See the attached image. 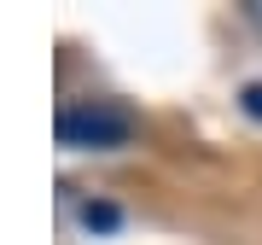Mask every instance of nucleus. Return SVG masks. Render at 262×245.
Listing matches in <instances>:
<instances>
[{"instance_id":"1","label":"nucleus","mask_w":262,"mask_h":245,"mask_svg":"<svg viewBox=\"0 0 262 245\" xmlns=\"http://www.w3.org/2000/svg\"><path fill=\"white\" fill-rule=\"evenodd\" d=\"M134 134V117L111 99H82V105H64L58 111V140L64 146H82V152H105V146H122Z\"/></svg>"},{"instance_id":"2","label":"nucleus","mask_w":262,"mask_h":245,"mask_svg":"<svg viewBox=\"0 0 262 245\" xmlns=\"http://www.w3.org/2000/svg\"><path fill=\"white\" fill-rule=\"evenodd\" d=\"M82 222L88 228H117V205H94V198H88V205H82Z\"/></svg>"},{"instance_id":"3","label":"nucleus","mask_w":262,"mask_h":245,"mask_svg":"<svg viewBox=\"0 0 262 245\" xmlns=\"http://www.w3.org/2000/svg\"><path fill=\"white\" fill-rule=\"evenodd\" d=\"M239 105L251 111L256 122H262V82H245V94H239Z\"/></svg>"}]
</instances>
